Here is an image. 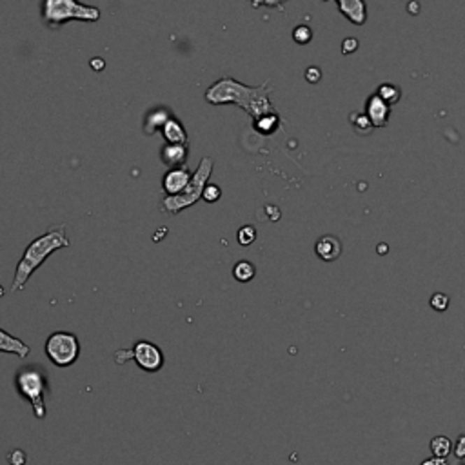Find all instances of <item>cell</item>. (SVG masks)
<instances>
[{
	"label": "cell",
	"mask_w": 465,
	"mask_h": 465,
	"mask_svg": "<svg viewBox=\"0 0 465 465\" xmlns=\"http://www.w3.org/2000/svg\"><path fill=\"white\" fill-rule=\"evenodd\" d=\"M64 248H69V238L66 236L64 226H53L45 231L44 235L36 236L31 244L27 245L20 262H18L13 284H11V293L22 291L33 273L45 262V258Z\"/></svg>",
	"instance_id": "cell-2"
},
{
	"label": "cell",
	"mask_w": 465,
	"mask_h": 465,
	"mask_svg": "<svg viewBox=\"0 0 465 465\" xmlns=\"http://www.w3.org/2000/svg\"><path fill=\"white\" fill-rule=\"evenodd\" d=\"M191 176H193V173L187 169V166L169 169V171L164 175L162 180V187L164 191H166L167 196H176V194H180L182 191L185 189V185L189 184Z\"/></svg>",
	"instance_id": "cell-8"
},
{
	"label": "cell",
	"mask_w": 465,
	"mask_h": 465,
	"mask_svg": "<svg viewBox=\"0 0 465 465\" xmlns=\"http://www.w3.org/2000/svg\"><path fill=\"white\" fill-rule=\"evenodd\" d=\"M213 160L209 157H203L200 160L199 167H196V171L193 173L191 176L189 184L185 185V189L182 191L180 194H176V196H166L164 199V206L162 209L169 215H176V213H180L182 209H187L191 206L199 202L202 199V193L206 189V185H208L209 176L213 173Z\"/></svg>",
	"instance_id": "cell-5"
},
{
	"label": "cell",
	"mask_w": 465,
	"mask_h": 465,
	"mask_svg": "<svg viewBox=\"0 0 465 465\" xmlns=\"http://www.w3.org/2000/svg\"><path fill=\"white\" fill-rule=\"evenodd\" d=\"M429 449L433 452V457L448 458L455 449V442H451L448 436H434L429 443Z\"/></svg>",
	"instance_id": "cell-19"
},
{
	"label": "cell",
	"mask_w": 465,
	"mask_h": 465,
	"mask_svg": "<svg viewBox=\"0 0 465 465\" xmlns=\"http://www.w3.org/2000/svg\"><path fill=\"white\" fill-rule=\"evenodd\" d=\"M349 122H351L352 129H355L358 135H369V133L375 129V126L371 124L366 111H352V113L349 115Z\"/></svg>",
	"instance_id": "cell-17"
},
{
	"label": "cell",
	"mask_w": 465,
	"mask_h": 465,
	"mask_svg": "<svg viewBox=\"0 0 465 465\" xmlns=\"http://www.w3.org/2000/svg\"><path fill=\"white\" fill-rule=\"evenodd\" d=\"M169 120V113H167L166 109H155L151 111L148 117H145V124H144V131L148 135H153L157 133V129H162L166 126V122Z\"/></svg>",
	"instance_id": "cell-15"
},
{
	"label": "cell",
	"mask_w": 465,
	"mask_h": 465,
	"mask_svg": "<svg viewBox=\"0 0 465 465\" xmlns=\"http://www.w3.org/2000/svg\"><path fill=\"white\" fill-rule=\"evenodd\" d=\"M15 387L24 400L31 403L35 418L44 420L45 415H48L45 394L50 391V384H48V376H45L44 369L38 366L20 367L15 375Z\"/></svg>",
	"instance_id": "cell-3"
},
{
	"label": "cell",
	"mask_w": 465,
	"mask_h": 465,
	"mask_svg": "<svg viewBox=\"0 0 465 465\" xmlns=\"http://www.w3.org/2000/svg\"><path fill=\"white\" fill-rule=\"evenodd\" d=\"M42 20L50 27H59L71 20L99 22L100 9L75 0H45L42 4Z\"/></svg>",
	"instance_id": "cell-4"
},
{
	"label": "cell",
	"mask_w": 465,
	"mask_h": 465,
	"mask_svg": "<svg viewBox=\"0 0 465 465\" xmlns=\"http://www.w3.org/2000/svg\"><path fill=\"white\" fill-rule=\"evenodd\" d=\"M357 50H358V38H355V36L343 38V42H342V53L343 55L355 53Z\"/></svg>",
	"instance_id": "cell-27"
},
{
	"label": "cell",
	"mask_w": 465,
	"mask_h": 465,
	"mask_svg": "<svg viewBox=\"0 0 465 465\" xmlns=\"http://www.w3.org/2000/svg\"><path fill=\"white\" fill-rule=\"evenodd\" d=\"M253 124L257 127V131H260L262 135H271L280 127V117H278V113L264 115V117L253 120Z\"/></svg>",
	"instance_id": "cell-18"
},
{
	"label": "cell",
	"mask_w": 465,
	"mask_h": 465,
	"mask_svg": "<svg viewBox=\"0 0 465 465\" xmlns=\"http://www.w3.org/2000/svg\"><path fill=\"white\" fill-rule=\"evenodd\" d=\"M376 95L384 100L385 104L393 108V106L398 104L400 99H402V90H400V86H396V84H380L378 90H376Z\"/></svg>",
	"instance_id": "cell-16"
},
{
	"label": "cell",
	"mask_w": 465,
	"mask_h": 465,
	"mask_svg": "<svg viewBox=\"0 0 465 465\" xmlns=\"http://www.w3.org/2000/svg\"><path fill=\"white\" fill-rule=\"evenodd\" d=\"M8 462L11 465H24L26 464V452L20 451V449H15L8 455Z\"/></svg>",
	"instance_id": "cell-25"
},
{
	"label": "cell",
	"mask_w": 465,
	"mask_h": 465,
	"mask_svg": "<svg viewBox=\"0 0 465 465\" xmlns=\"http://www.w3.org/2000/svg\"><path fill=\"white\" fill-rule=\"evenodd\" d=\"M255 275H257V269H255L253 264L248 262V260H240V262L233 267V276H235V280L242 282V284L253 280Z\"/></svg>",
	"instance_id": "cell-20"
},
{
	"label": "cell",
	"mask_w": 465,
	"mask_h": 465,
	"mask_svg": "<svg viewBox=\"0 0 465 465\" xmlns=\"http://www.w3.org/2000/svg\"><path fill=\"white\" fill-rule=\"evenodd\" d=\"M452 452H455V457L458 458V460H465V434H460L458 436V440L455 442V449H452Z\"/></svg>",
	"instance_id": "cell-26"
},
{
	"label": "cell",
	"mask_w": 465,
	"mask_h": 465,
	"mask_svg": "<svg viewBox=\"0 0 465 465\" xmlns=\"http://www.w3.org/2000/svg\"><path fill=\"white\" fill-rule=\"evenodd\" d=\"M220 196H222V189L218 187L217 184H208V185H206V189H203V193H202V199L206 200V202H209V203L220 200Z\"/></svg>",
	"instance_id": "cell-23"
},
{
	"label": "cell",
	"mask_w": 465,
	"mask_h": 465,
	"mask_svg": "<svg viewBox=\"0 0 465 465\" xmlns=\"http://www.w3.org/2000/svg\"><path fill=\"white\" fill-rule=\"evenodd\" d=\"M271 87L269 82H264L262 86H245L235 78H220L206 91V100L213 106L235 104L248 111L253 120L264 115L276 113L269 99Z\"/></svg>",
	"instance_id": "cell-1"
},
{
	"label": "cell",
	"mask_w": 465,
	"mask_h": 465,
	"mask_svg": "<svg viewBox=\"0 0 465 465\" xmlns=\"http://www.w3.org/2000/svg\"><path fill=\"white\" fill-rule=\"evenodd\" d=\"M45 357L57 367H69L80 357V340L68 331H57L45 340Z\"/></svg>",
	"instance_id": "cell-6"
},
{
	"label": "cell",
	"mask_w": 465,
	"mask_h": 465,
	"mask_svg": "<svg viewBox=\"0 0 465 465\" xmlns=\"http://www.w3.org/2000/svg\"><path fill=\"white\" fill-rule=\"evenodd\" d=\"M306 78H308V82H311V84H315V82L320 80V78H322L320 68H316V66H311V68L306 69Z\"/></svg>",
	"instance_id": "cell-28"
},
{
	"label": "cell",
	"mask_w": 465,
	"mask_h": 465,
	"mask_svg": "<svg viewBox=\"0 0 465 465\" xmlns=\"http://www.w3.org/2000/svg\"><path fill=\"white\" fill-rule=\"evenodd\" d=\"M160 157H162V162L171 167V169L182 167V164H184L185 158H187V145L166 144L162 148V151H160Z\"/></svg>",
	"instance_id": "cell-14"
},
{
	"label": "cell",
	"mask_w": 465,
	"mask_h": 465,
	"mask_svg": "<svg viewBox=\"0 0 465 465\" xmlns=\"http://www.w3.org/2000/svg\"><path fill=\"white\" fill-rule=\"evenodd\" d=\"M91 68L96 69V71H102V69H104V60L100 59V57H96V59L91 60Z\"/></svg>",
	"instance_id": "cell-30"
},
{
	"label": "cell",
	"mask_w": 465,
	"mask_h": 465,
	"mask_svg": "<svg viewBox=\"0 0 465 465\" xmlns=\"http://www.w3.org/2000/svg\"><path fill=\"white\" fill-rule=\"evenodd\" d=\"M238 242L242 245H251L257 240V229L253 226H244L238 229Z\"/></svg>",
	"instance_id": "cell-22"
},
{
	"label": "cell",
	"mask_w": 465,
	"mask_h": 465,
	"mask_svg": "<svg viewBox=\"0 0 465 465\" xmlns=\"http://www.w3.org/2000/svg\"><path fill=\"white\" fill-rule=\"evenodd\" d=\"M336 6L348 20L355 26H364L367 22V4L362 0H336Z\"/></svg>",
	"instance_id": "cell-11"
},
{
	"label": "cell",
	"mask_w": 465,
	"mask_h": 465,
	"mask_svg": "<svg viewBox=\"0 0 465 465\" xmlns=\"http://www.w3.org/2000/svg\"><path fill=\"white\" fill-rule=\"evenodd\" d=\"M29 345L24 343L22 340L9 334L8 331L0 329V352H9V355H15L18 358H26L29 355Z\"/></svg>",
	"instance_id": "cell-12"
},
{
	"label": "cell",
	"mask_w": 465,
	"mask_h": 465,
	"mask_svg": "<svg viewBox=\"0 0 465 465\" xmlns=\"http://www.w3.org/2000/svg\"><path fill=\"white\" fill-rule=\"evenodd\" d=\"M364 111H366L371 124L375 127H385L389 124V120H391V106L385 104L384 100L380 99L376 93H373V95L367 99Z\"/></svg>",
	"instance_id": "cell-9"
},
{
	"label": "cell",
	"mask_w": 465,
	"mask_h": 465,
	"mask_svg": "<svg viewBox=\"0 0 465 465\" xmlns=\"http://www.w3.org/2000/svg\"><path fill=\"white\" fill-rule=\"evenodd\" d=\"M311 38H313V29L309 26H306V24H300V26H296L293 29V41L296 42V44L306 45L311 42Z\"/></svg>",
	"instance_id": "cell-21"
},
{
	"label": "cell",
	"mask_w": 465,
	"mask_h": 465,
	"mask_svg": "<svg viewBox=\"0 0 465 465\" xmlns=\"http://www.w3.org/2000/svg\"><path fill=\"white\" fill-rule=\"evenodd\" d=\"M162 136L167 144L173 145L187 144V133H185L184 126H182L178 120H175V118H169L166 122V126L162 127Z\"/></svg>",
	"instance_id": "cell-13"
},
{
	"label": "cell",
	"mask_w": 465,
	"mask_h": 465,
	"mask_svg": "<svg viewBox=\"0 0 465 465\" xmlns=\"http://www.w3.org/2000/svg\"><path fill=\"white\" fill-rule=\"evenodd\" d=\"M431 308L434 311H445L449 308V296L445 293H436L431 296Z\"/></svg>",
	"instance_id": "cell-24"
},
{
	"label": "cell",
	"mask_w": 465,
	"mask_h": 465,
	"mask_svg": "<svg viewBox=\"0 0 465 465\" xmlns=\"http://www.w3.org/2000/svg\"><path fill=\"white\" fill-rule=\"evenodd\" d=\"M315 251L316 257L324 260V262H334V260H338L340 255H342V242H340L338 236L324 235L316 240Z\"/></svg>",
	"instance_id": "cell-10"
},
{
	"label": "cell",
	"mask_w": 465,
	"mask_h": 465,
	"mask_svg": "<svg viewBox=\"0 0 465 465\" xmlns=\"http://www.w3.org/2000/svg\"><path fill=\"white\" fill-rule=\"evenodd\" d=\"M131 358L145 373H157L164 367V352L160 351L158 345L148 342V340H141L133 345Z\"/></svg>",
	"instance_id": "cell-7"
},
{
	"label": "cell",
	"mask_w": 465,
	"mask_h": 465,
	"mask_svg": "<svg viewBox=\"0 0 465 465\" xmlns=\"http://www.w3.org/2000/svg\"><path fill=\"white\" fill-rule=\"evenodd\" d=\"M420 465H449V462H448V458L431 457V458H427V460L422 462Z\"/></svg>",
	"instance_id": "cell-29"
},
{
	"label": "cell",
	"mask_w": 465,
	"mask_h": 465,
	"mask_svg": "<svg viewBox=\"0 0 465 465\" xmlns=\"http://www.w3.org/2000/svg\"><path fill=\"white\" fill-rule=\"evenodd\" d=\"M460 465H465V460H462V462H460Z\"/></svg>",
	"instance_id": "cell-31"
}]
</instances>
